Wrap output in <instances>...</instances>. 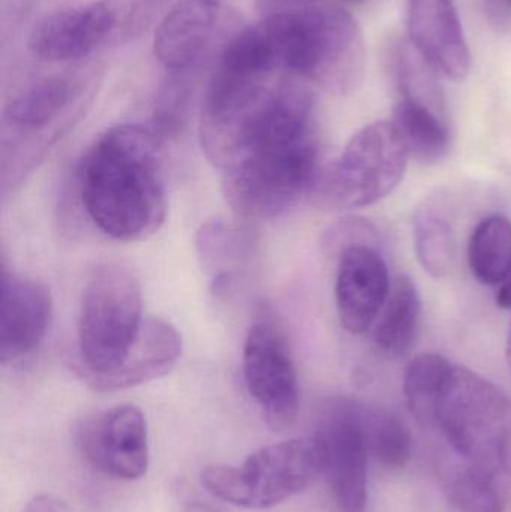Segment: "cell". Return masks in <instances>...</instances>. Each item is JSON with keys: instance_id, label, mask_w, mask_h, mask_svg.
Segmentation results:
<instances>
[{"instance_id": "6da1fadb", "label": "cell", "mask_w": 511, "mask_h": 512, "mask_svg": "<svg viewBox=\"0 0 511 512\" xmlns=\"http://www.w3.org/2000/svg\"><path fill=\"white\" fill-rule=\"evenodd\" d=\"M318 155L314 93L305 80L288 74L219 168L225 200L240 218H279L317 185Z\"/></svg>"}, {"instance_id": "7a4b0ae2", "label": "cell", "mask_w": 511, "mask_h": 512, "mask_svg": "<svg viewBox=\"0 0 511 512\" xmlns=\"http://www.w3.org/2000/svg\"><path fill=\"white\" fill-rule=\"evenodd\" d=\"M161 138L132 123L113 126L84 153L78 194L90 222L117 242L155 236L167 218Z\"/></svg>"}, {"instance_id": "3957f363", "label": "cell", "mask_w": 511, "mask_h": 512, "mask_svg": "<svg viewBox=\"0 0 511 512\" xmlns=\"http://www.w3.org/2000/svg\"><path fill=\"white\" fill-rule=\"evenodd\" d=\"M96 63L71 66L24 86L3 107L0 173L6 197L84 116L101 83Z\"/></svg>"}, {"instance_id": "277c9868", "label": "cell", "mask_w": 511, "mask_h": 512, "mask_svg": "<svg viewBox=\"0 0 511 512\" xmlns=\"http://www.w3.org/2000/svg\"><path fill=\"white\" fill-rule=\"evenodd\" d=\"M279 69L333 95H350L366 72V44L353 15L332 0L261 18Z\"/></svg>"}, {"instance_id": "5b68a950", "label": "cell", "mask_w": 511, "mask_h": 512, "mask_svg": "<svg viewBox=\"0 0 511 512\" xmlns=\"http://www.w3.org/2000/svg\"><path fill=\"white\" fill-rule=\"evenodd\" d=\"M146 318L140 280L120 264L99 265L81 295L75 372L92 388L122 366Z\"/></svg>"}, {"instance_id": "8992f818", "label": "cell", "mask_w": 511, "mask_h": 512, "mask_svg": "<svg viewBox=\"0 0 511 512\" xmlns=\"http://www.w3.org/2000/svg\"><path fill=\"white\" fill-rule=\"evenodd\" d=\"M321 474L314 441L291 439L261 448L240 466H209L201 484L216 499L246 510H269L308 489Z\"/></svg>"}, {"instance_id": "52a82bcc", "label": "cell", "mask_w": 511, "mask_h": 512, "mask_svg": "<svg viewBox=\"0 0 511 512\" xmlns=\"http://www.w3.org/2000/svg\"><path fill=\"white\" fill-rule=\"evenodd\" d=\"M408 153L392 122L380 120L351 137L318 176V198L333 209L371 206L392 194L407 170Z\"/></svg>"}, {"instance_id": "ba28073f", "label": "cell", "mask_w": 511, "mask_h": 512, "mask_svg": "<svg viewBox=\"0 0 511 512\" xmlns=\"http://www.w3.org/2000/svg\"><path fill=\"white\" fill-rule=\"evenodd\" d=\"M158 0H93L48 15L33 27L29 50L48 62L86 59L140 35Z\"/></svg>"}, {"instance_id": "9c48e42d", "label": "cell", "mask_w": 511, "mask_h": 512, "mask_svg": "<svg viewBox=\"0 0 511 512\" xmlns=\"http://www.w3.org/2000/svg\"><path fill=\"white\" fill-rule=\"evenodd\" d=\"M435 424L462 459L511 456V400L494 382L467 367L455 366L438 400Z\"/></svg>"}, {"instance_id": "30bf717a", "label": "cell", "mask_w": 511, "mask_h": 512, "mask_svg": "<svg viewBox=\"0 0 511 512\" xmlns=\"http://www.w3.org/2000/svg\"><path fill=\"white\" fill-rule=\"evenodd\" d=\"M243 376L249 396L273 430L296 423L300 409L299 379L287 337L275 313L260 307L243 345Z\"/></svg>"}, {"instance_id": "8fae6325", "label": "cell", "mask_w": 511, "mask_h": 512, "mask_svg": "<svg viewBox=\"0 0 511 512\" xmlns=\"http://www.w3.org/2000/svg\"><path fill=\"white\" fill-rule=\"evenodd\" d=\"M365 403L333 400L318 421L314 441L326 477L341 512H365L368 505V436Z\"/></svg>"}, {"instance_id": "7c38bea8", "label": "cell", "mask_w": 511, "mask_h": 512, "mask_svg": "<svg viewBox=\"0 0 511 512\" xmlns=\"http://www.w3.org/2000/svg\"><path fill=\"white\" fill-rule=\"evenodd\" d=\"M78 441L87 462L101 474L125 481L146 475L149 435L137 406H116L95 415L81 427Z\"/></svg>"}, {"instance_id": "4fadbf2b", "label": "cell", "mask_w": 511, "mask_h": 512, "mask_svg": "<svg viewBox=\"0 0 511 512\" xmlns=\"http://www.w3.org/2000/svg\"><path fill=\"white\" fill-rule=\"evenodd\" d=\"M221 0H182L162 18L153 41L156 59L167 71H192L224 47L233 33L224 26Z\"/></svg>"}, {"instance_id": "5bb4252c", "label": "cell", "mask_w": 511, "mask_h": 512, "mask_svg": "<svg viewBox=\"0 0 511 512\" xmlns=\"http://www.w3.org/2000/svg\"><path fill=\"white\" fill-rule=\"evenodd\" d=\"M53 300L44 283L2 265L0 294V363L32 354L47 336Z\"/></svg>"}, {"instance_id": "9a60e30c", "label": "cell", "mask_w": 511, "mask_h": 512, "mask_svg": "<svg viewBox=\"0 0 511 512\" xmlns=\"http://www.w3.org/2000/svg\"><path fill=\"white\" fill-rule=\"evenodd\" d=\"M407 27L411 47L437 74L468 77L470 47L453 0H408Z\"/></svg>"}, {"instance_id": "2e32d148", "label": "cell", "mask_w": 511, "mask_h": 512, "mask_svg": "<svg viewBox=\"0 0 511 512\" xmlns=\"http://www.w3.org/2000/svg\"><path fill=\"white\" fill-rule=\"evenodd\" d=\"M335 298L339 321L348 333H366L389 297V268L372 246H353L338 256Z\"/></svg>"}, {"instance_id": "e0dca14e", "label": "cell", "mask_w": 511, "mask_h": 512, "mask_svg": "<svg viewBox=\"0 0 511 512\" xmlns=\"http://www.w3.org/2000/svg\"><path fill=\"white\" fill-rule=\"evenodd\" d=\"M179 331L161 318H146L134 348L119 369L93 385L101 393L128 390L168 375L182 355Z\"/></svg>"}, {"instance_id": "ac0fdd59", "label": "cell", "mask_w": 511, "mask_h": 512, "mask_svg": "<svg viewBox=\"0 0 511 512\" xmlns=\"http://www.w3.org/2000/svg\"><path fill=\"white\" fill-rule=\"evenodd\" d=\"M444 492L458 512H504L511 504V456L468 460L444 469Z\"/></svg>"}, {"instance_id": "d6986e66", "label": "cell", "mask_w": 511, "mask_h": 512, "mask_svg": "<svg viewBox=\"0 0 511 512\" xmlns=\"http://www.w3.org/2000/svg\"><path fill=\"white\" fill-rule=\"evenodd\" d=\"M419 291L408 276L392 283L389 297L374 324V342L381 354L402 357L413 348L420 325Z\"/></svg>"}, {"instance_id": "ffe728a7", "label": "cell", "mask_w": 511, "mask_h": 512, "mask_svg": "<svg viewBox=\"0 0 511 512\" xmlns=\"http://www.w3.org/2000/svg\"><path fill=\"white\" fill-rule=\"evenodd\" d=\"M393 126L404 141L410 158L435 164L449 153L450 126L447 116L410 99L401 98L393 111Z\"/></svg>"}, {"instance_id": "44dd1931", "label": "cell", "mask_w": 511, "mask_h": 512, "mask_svg": "<svg viewBox=\"0 0 511 512\" xmlns=\"http://www.w3.org/2000/svg\"><path fill=\"white\" fill-rule=\"evenodd\" d=\"M468 261L485 285H503L511 276V221L503 216L483 219L471 234Z\"/></svg>"}, {"instance_id": "7402d4cb", "label": "cell", "mask_w": 511, "mask_h": 512, "mask_svg": "<svg viewBox=\"0 0 511 512\" xmlns=\"http://www.w3.org/2000/svg\"><path fill=\"white\" fill-rule=\"evenodd\" d=\"M455 366L443 355L423 354L410 361L404 373V393L411 414L423 424H435L438 400Z\"/></svg>"}, {"instance_id": "603a6c76", "label": "cell", "mask_w": 511, "mask_h": 512, "mask_svg": "<svg viewBox=\"0 0 511 512\" xmlns=\"http://www.w3.org/2000/svg\"><path fill=\"white\" fill-rule=\"evenodd\" d=\"M417 258L431 276L443 277L455 264L456 239L452 225L435 206L417 210L414 218Z\"/></svg>"}, {"instance_id": "cb8c5ba5", "label": "cell", "mask_w": 511, "mask_h": 512, "mask_svg": "<svg viewBox=\"0 0 511 512\" xmlns=\"http://www.w3.org/2000/svg\"><path fill=\"white\" fill-rule=\"evenodd\" d=\"M197 248L203 267L212 274L213 291H227L234 270L243 259L245 248L240 231L222 221L206 222L198 230Z\"/></svg>"}, {"instance_id": "d4e9b609", "label": "cell", "mask_w": 511, "mask_h": 512, "mask_svg": "<svg viewBox=\"0 0 511 512\" xmlns=\"http://www.w3.org/2000/svg\"><path fill=\"white\" fill-rule=\"evenodd\" d=\"M369 453L383 468L401 469L413 453L410 429L402 418L386 409L365 406Z\"/></svg>"}, {"instance_id": "484cf974", "label": "cell", "mask_w": 511, "mask_h": 512, "mask_svg": "<svg viewBox=\"0 0 511 512\" xmlns=\"http://www.w3.org/2000/svg\"><path fill=\"white\" fill-rule=\"evenodd\" d=\"M197 71H168L162 81L153 111V131L159 138L176 135L188 122Z\"/></svg>"}, {"instance_id": "4316f807", "label": "cell", "mask_w": 511, "mask_h": 512, "mask_svg": "<svg viewBox=\"0 0 511 512\" xmlns=\"http://www.w3.org/2000/svg\"><path fill=\"white\" fill-rule=\"evenodd\" d=\"M380 231L366 219H344L333 225L324 237V248L330 255L339 256L345 249L353 246L380 245Z\"/></svg>"}, {"instance_id": "83f0119b", "label": "cell", "mask_w": 511, "mask_h": 512, "mask_svg": "<svg viewBox=\"0 0 511 512\" xmlns=\"http://www.w3.org/2000/svg\"><path fill=\"white\" fill-rule=\"evenodd\" d=\"M486 18L497 30L511 27V0H483Z\"/></svg>"}, {"instance_id": "f1b7e54d", "label": "cell", "mask_w": 511, "mask_h": 512, "mask_svg": "<svg viewBox=\"0 0 511 512\" xmlns=\"http://www.w3.org/2000/svg\"><path fill=\"white\" fill-rule=\"evenodd\" d=\"M312 2H317V0H255L257 9L263 17L293 11V9L302 8Z\"/></svg>"}, {"instance_id": "f546056e", "label": "cell", "mask_w": 511, "mask_h": 512, "mask_svg": "<svg viewBox=\"0 0 511 512\" xmlns=\"http://www.w3.org/2000/svg\"><path fill=\"white\" fill-rule=\"evenodd\" d=\"M21 512H71V510L54 496L39 495L30 499Z\"/></svg>"}, {"instance_id": "4dcf8cb0", "label": "cell", "mask_w": 511, "mask_h": 512, "mask_svg": "<svg viewBox=\"0 0 511 512\" xmlns=\"http://www.w3.org/2000/svg\"><path fill=\"white\" fill-rule=\"evenodd\" d=\"M497 303L503 309H511V276L501 285L497 294Z\"/></svg>"}, {"instance_id": "1f68e13d", "label": "cell", "mask_w": 511, "mask_h": 512, "mask_svg": "<svg viewBox=\"0 0 511 512\" xmlns=\"http://www.w3.org/2000/svg\"><path fill=\"white\" fill-rule=\"evenodd\" d=\"M186 512H219L215 508L209 507V505L203 504H192L189 505L188 511Z\"/></svg>"}, {"instance_id": "d6a6232c", "label": "cell", "mask_w": 511, "mask_h": 512, "mask_svg": "<svg viewBox=\"0 0 511 512\" xmlns=\"http://www.w3.org/2000/svg\"><path fill=\"white\" fill-rule=\"evenodd\" d=\"M506 355H507V363H509V367L511 370V324H510V330H509V337H507Z\"/></svg>"}, {"instance_id": "836d02e7", "label": "cell", "mask_w": 511, "mask_h": 512, "mask_svg": "<svg viewBox=\"0 0 511 512\" xmlns=\"http://www.w3.org/2000/svg\"><path fill=\"white\" fill-rule=\"evenodd\" d=\"M342 2L350 3V5H359V3H363L365 0H342Z\"/></svg>"}]
</instances>
